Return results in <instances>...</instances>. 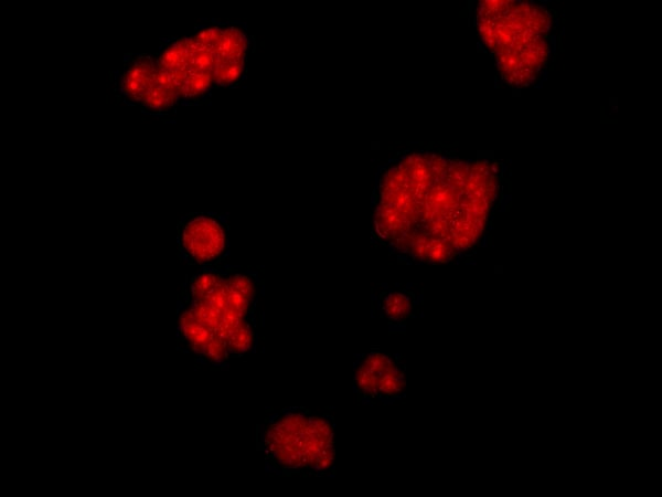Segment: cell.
Masks as SVG:
<instances>
[{"instance_id": "6", "label": "cell", "mask_w": 662, "mask_h": 497, "mask_svg": "<svg viewBox=\"0 0 662 497\" xmlns=\"http://www.w3.org/2000/svg\"><path fill=\"white\" fill-rule=\"evenodd\" d=\"M156 59L145 53L125 54L121 70L115 76L118 97L128 106L140 107L158 77Z\"/></svg>"}, {"instance_id": "8", "label": "cell", "mask_w": 662, "mask_h": 497, "mask_svg": "<svg viewBox=\"0 0 662 497\" xmlns=\"http://www.w3.org/2000/svg\"><path fill=\"white\" fill-rule=\"evenodd\" d=\"M356 383L361 391L373 396L394 395L403 388V374L384 355H371L361 363L356 372Z\"/></svg>"}, {"instance_id": "11", "label": "cell", "mask_w": 662, "mask_h": 497, "mask_svg": "<svg viewBox=\"0 0 662 497\" xmlns=\"http://www.w3.org/2000/svg\"><path fill=\"white\" fill-rule=\"evenodd\" d=\"M408 308V300L399 294L391 295L386 299V311L393 318L403 316Z\"/></svg>"}, {"instance_id": "3", "label": "cell", "mask_w": 662, "mask_h": 497, "mask_svg": "<svg viewBox=\"0 0 662 497\" xmlns=\"http://www.w3.org/2000/svg\"><path fill=\"white\" fill-rule=\"evenodd\" d=\"M156 62L177 89L183 106L199 104L215 84L210 54L193 36L161 39Z\"/></svg>"}, {"instance_id": "1", "label": "cell", "mask_w": 662, "mask_h": 497, "mask_svg": "<svg viewBox=\"0 0 662 497\" xmlns=\"http://www.w3.org/2000/svg\"><path fill=\"white\" fill-rule=\"evenodd\" d=\"M494 188L481 162L409 156L382 178L377 232L420 257L446 260L478 237Z\"/></svg>"}, {"instance_id": "4", "label": "cell", "mask_w": 662, "mask_h": 497, "mask_svg": "<svg viewBox=\"0 0 662 497\" xmlns=\"http://www.w3.org/2000/svg\"><path fill=\"white\" fill-rule=\"evenodd\" d=\"M226 231L216 214L193 212L183 215L177 226L181 257L192 265H206L226 250Z\"/></svg>"}, {"instance_id": "5", "label": "cell", "mask_w": 662, "mask_h": 497, "mask_svg": "<svg viewBox=\"0 0 662 497\" xmlns=\"http://www.w3.org/2000/svg\"><path fill=\"white\" fill-rule=\"evenodd\" d=\"M193 38L210 54L215 85L225 86L238 80L247 49V36L239 28L204 25Z\"/></svg>"}, {"instance_id": "2", "label": "cell", "mask_w": 662, "mask_h": 497, "mask_svg": "<svg viewBox=\"0 0 662 497\" xmlns=\"http://www.w3.org/2000/svg\"><path fill=\"white\" fill-rule=\"evenodd\" d=\"M479 29L502 74L516 84L533 80L547 55V17L515 1H487L479 10Z\"/></svg>"}, {"instance_id": "10", "label": "cell", "mask_w": 662, "mask_h": 497, "mask_svg": "<svg viewBox=\"0 0 662 497\" xmlns=\"http://www.w3.org/2000/svg\"><path fill=\"white\" fill-rule=\"evenodd\" d=\"M179 104L180 97L177 89L169 78L159 70L154 86L139 108L145 115L166 117L173 114Z\"/></svg>"}, {"instance_id": "9", "label": "cell", "mask_w": 662, "mask_h": 497, "mask_svg": "<svg viewBox=\"0 0 662 497\" xmlns=\"http://www.w3.org/2000/svg\"><path fill=\"white\" fill-rule=\"evenodd\" d=\"M332 435L330 426L320 419H309L305 465L322 469L332 459Z\"/></svg>"}, {"instance_id": "7", "label": "cell", "mask_w": 662, "mask_h": 497, "mask_svg": "<svg viewBox=\"0 0 662 497\" xmlns=\"http://www.w3.org/2000/svg\"><path fill=\"white\" fill-rule=\"evenodd\" d=\"M309 419L291 414L274 424L267 435L268 452L286 467L305 465Z\"/></svg>"}]
</instances>
